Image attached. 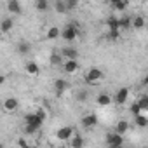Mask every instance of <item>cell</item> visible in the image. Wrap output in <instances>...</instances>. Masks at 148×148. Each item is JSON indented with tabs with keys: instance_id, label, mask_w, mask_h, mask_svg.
<instances>
[{
	"instance_id": "obj_21",
	"label": "cell",
	"mask_w": 148,
	"mask_h": 148,
	"mask_svg": "<svg viewBox=\"0 0 148 148\" xmlns=\"http://www.w3.org/2000/svg\"><path fill=\"white\" fill-rule=\"evenodd\" d=\"M12 28H14V21L11 18H7V19L2 21V33H9Z\"/></svg>"
},
{
	"instance_id": "obj_2",
	"label": "cell",
	"mask_w": 148,
	"mask_h": 148,
	"mask_svg": "<svg viewBox=\"0 0 148 148\" xmlns=\"http://www.w3.org/2000/svg\"><path fill=\"white\" fill-rule=\"evenodd\" d=\"M77 35H79V30H77L75 25H66L61 30V38L66 40V42H73V40L77 38Z\"/></svg>"
},
{
	"instance_id": "obj_35",
	"label": "cell",
	"mask_w": 148,
	"mask_h": 148,
	"mask_svg": "<svg viewBox=\"0 0 148 148\" xmlns=\"http://www.w3.org/2000/svg\"><path fill=\"white\" fill-rule=\"evenodd\" d=\"M108 2H110V4H115V2H119V0H108Z\"/></svg>"
},
{
	"instance_id": "obj_23",
	"label": "cell",
	"mask_w": 148,
	"mask_h": 148,
	"mask_svg": "<svg viewBox=\"0 0 148 148\" xmlns=\"http://www.w3.org/2000/svg\"><path fill=\"white\" fill-rule=\"evenodd\" d=\"M49 61H51V64H63V63H64V61H63V54H61V52H59V54H56V52H54V54H51V59H49Z\"/></svg>"
},
{
	"instance_id": "obj_8",
	"label": "cell",
	"mask_w": 148,
	"mask_h": 148,
	"mask_svg": "<svg viewBox=\"0 0 148 148\" xmlns=\"http://www.w3.org/2000/svg\"><path fill=\"white\" fill-rule=\"evenodd\" d=\"M63 70H64L66 73H70V75H73V73L79 70V63H77V59H66V61L63 63Z\"/></svg>"
},
{
	"instance_id": "obj_17",
	"label": "cell",
	"mask_w": 148,
	"mask_h": 148,
	"mask_svg": "<svg viewBox=\"0 0 148 148\" xmlns=\"http://www.w3.org/2000/svg\"><path fill=\"white\" fill-rule=\"evenodd\" d=\"M30 49H32V44H30V42H26V40L19 42V44H18V47H16V51H18L19 54H26V52H30Z\"/></svg>"
},
{
	"instance_id": "obj_7",
	"label": "cell",
	"mask_w": 148,
	"mask_h": 148,
	"mask_svg": "<svg viewBox=\"0 0 148 148\" xmlns=\"http://www.w3.org/2000/svg\"><path fill=\"white\" fill-rule=\"evenodd\" d=\"M18 106H19V101H18L16 98H7V99H4V110H5L7 113L16 112Z\"/></svg>"
},
{
	"instance_id": "obj_32",
	"label": "cell",
	"mask_w": 148,
	"mask_h": 148,
	"mask_svg": "<svg viewBox=\"0 0 148 148\" xmlns=\"http://www.w3.org/2000/svg\"><path fill=\"white\" fill-rule=\"evenodd\" d=\"M77 99H79V101H86V99H87V92H86V91H80V92L77 94Z\"/></svg>"
},
{
	"instance_id": "obj_28",
	"label": "cell",
	"mask_w": 148,
	"mask_h": 148,
	"mask_svg": "<svg viewBox=\"0 0 148 148\" xmlns=\"http://www.w3.org/2000/svg\"><path fill=\"white\" fill-rule=\"evenodd\" d=\"M138 103H139V106H141L143 110H148V96H139Z\"/></svg>"
},
{
	"instance_id": "obj_1",
	"label": "cell",
	"mask_w": 148,
	"mask_h": 148,
	"mask_svg": "<svg viewBox=\"0 0 148 148\" xmlns=\"http://www.w3.org/2000/svg\"><path fill=\"white\" fill-rule=\"evenodd\" d=\"M42 124H44V120L37 113H28L25 117V132L26 134H35L42 129Z\"/></svg>"
},
{
	"instance_id": "obj_16",
	"label": "cell",
	"mask_w": 148,
	"mask_h": 148,
	"mask_svg": "<svg viewBox=\"0 0 148 148\" xmlns=\"http://www.w3.org/2000/svg\"><path fill=\"white\" fill-rule=\"evenodd\" d=\"M84 138H80V136H77V134H73L71 138H70V146H73V148H79V146H84Z\"/></svg>"
},
{
	"instance_id": "obj_19",
	"label": "cell",
	"mask_w": 148,
	"mask_h": 148,
	"mask_svg": "<svg viewBox=\"0 0 148 148\" xmlns=\"http://www.w3.org/2000/svg\"><path fill=\"white\" fill-rule=\"evenodd\" d=\"M134 122H136L138 127H148V117H145V115H141V113L134 115Z\"/></svg>"
},
{
	"instance_id": "obj_29",
	"label": "cell",
	"mask_w": 148,
	"mask_h": 148,
	"mask_svg": "<svg viewBox=\"0 0 148 148\" xmlns=\"http://www.w3.org/2000/svg\"><path fill=\"white\" fill-rule=\"evenodd\" d=\"M141 112H143V108H141V106H139V103L136 101V103L131 106V113H132V115H138V113H141Z\"/></svg>"
},
{
	"instance_id": "obj_4",
	"label": "cell",
	"mask_w": 148,
	"mask_h": 148,
	"mask_svg": "<svg viewBox=\"0 0 148 148\" xmlns=\"http://www.w3.org/2000/svg\"><path fill=\"white\" fill-rule=\"evenodd\" d=\"M73 134H75V131H73V127H70V125L59 127V129L56 131V138L61 139V141H70V138H71Z\"/></svg>"
},
{
	"instance_id": "obj_25",
	"label": "cell",
	"mask_w": 148,
	"mask_h": 148,
	"mask_svg": "<svg viewBox=\"0 0 148 148\" xmlns=\"http://www.w3.org/2000/svg\"><path fill=\"white\" fill-rule=\"evenodd\" d=\"M108 28H110V30H120L119 19H117V18H110V19H108Z\"/></svg>"
},
{
	"instance_id": "obj_10",
	"label": "cell",
	"mask_w": 148,
	"mask_h": 148,
	"mask_svg": "<svg viewBox=\"0 0 148 148\" xmlns=\"http://www.w3.org/2000/svg\"><path fill=\"white\" fill-rule=\"evenodd\" d=\"M96 103H98V106H110L112 105V96L108 94V92H99L98 96H96Z\"/></svg>"
},
{
	"instance_id": "obj_6",
	"label": "cell",
	"mask_w": 148,
	"mask_h": 148,
	"mask_svg": "<svg viewBox=\"0 0 148 148\" xmlns=\"http://www.w3.org/2000/svg\"><path fill=\"white\" fill-rule=\"evenodd\" d=\"M106 143L110 145V146H122L124 145V138H122V134L120 132H113V134H108L106 136Z\"/></svg>"
},
{
	"instance_id": "obj_13",
	"label": "cell",
	"mask_w": 148,
	"mask_h": 148,
	"mask_svg": "<svg viewBox=\"0 0 148 148\" xmlns=\"http://www.w3.org/2000/svg\"><path fill=\"white\" fill-rule=\"evenodd\" d=\"M7 11L11 14H19L21 12V4H19V0H9L7 2Z\"/></svg>"
},
{
	"instance_id": "obj_9",
	"label": "cell",
	"mask_w": 148,
	"mask_h": 148,
	"mask_svg": "<svg viewBox=\"0 0 148 148\" xmlns=\"http://www.w3.org/2000/svg\"><path fill=\"white\" fill-rule=\"evenodd\" d=\"M54 89H56V94H58V96H61L64 91H68V89H70V84H68L64 79H56V82H54Z\"/></svg>"
},
{
	"instance_id": "obj_11",
	"label": "cell",
	"mask_w": 148,
	"mask_h": 148,
	"mask_svg": "<svg viewBox=\"0 0 148 148\" xmlns=\"http://www.w3.org/2000/svg\"><path fill=\"white\" fill-rule=\"evenodd\" d=\"M127 98H129V89H125V87H122L115 92V103H119V105H124L127 101Z\"/></svg>"
},
{
	"instance_id": "obj_22",
	"label": "cell",
	"mask_w": 148,
	"mask_h": 148,
	"mask_svg": "<svg viewBox=\"0 0 148 148\" xmlns=\"http://www.w3.org/2000/svg\"><path fill=\"white\" fill-rule=\"evenodd\" d=\"M35 7H37V11H40V12L49 11V0H37V2H35Z\"/></svg>"
},
{
	"instance_id": "obj_31",
	"label": "cell",
	"mask_w": 148,
	"mask_h": 148,
	"mask_svg": "<svg viewBox=\"0 0 148 148\" xmlns=\"http://www.w3.org/2000/svg\"><path fill=\"white\" fill-rule=\"evenodd\" d=\"M35 113H37V115H38V117H40V119H42V120L45 122V119H47V112H45L44 108H38V110H37Z\"/></svg>"
},
{
	"instance_id": "obj_27",
	"label": "cell",
	"mask_w": 148,
	"mask_h": 148,
	"mask_svg": "<svg viewBox=\"0 0 148 148\" xmlns=\"http://www.w3.org/2000/svg\"><path fill=\"white\" fill-rule=\"evenodd\" d=\"M56 11L58 12H66L68 11V5H66V2H63V0H58V2H56Z\"/></svg>"
},
{
	"instance_id": "obj_15",
	"label": "cell",
	"mask_w": 148,
	"mask_h": 148,
	"mask_svg": "<svg viewBox=\"0 0 148 148\" xmlns=\"http://www.w3.org/2000/svg\"><path fill=\"white\" fill-rule=\"evenodd\" d=\"M38 71H40V68H38V64L35 61H28L26 63V73L28 75H38Z\"/></svg>"
},
{
	"instance_id": "obj_14",
	"label": "cell",
	"mask_w": 148,
	"mask_h": 148,
	"mask_svg": "<svg viewBox=\"0 0 148 148\" xmlns=\"http://www.w3.org/2000/svg\"><path fill=\"white\" fill-rule=\"evenodd\" d=\"M45 37H47L49 40H56V38H59V37H61V30H59L58 26H51V28L47 30Z\"/></svg>"
},
{
	"instance_id": "obj_34",
	"label": "cell",
	"mask_w": 148,
	"mask_h": 148,
	"mask_svg": "<svg viewBox=\"0 0 148 148\" xmlns=\"http://www.w3.org/2000/svg\"><path fill=\"white\" fill-rule=\"evenodd\" d=\"M143 84H145V86H148V75H146V77L143 79Z\"/></svg>"
},
{
	"instance_id": "obj_26",
	"label": "cell",
	"mask_w": 148,
	"mask_h": 148,
	"mask_svg": "<svg viewBox=\"0 0 148 148\" xmlns=\"http://www.w3.org/2000/svg\"><path fill=\"white\" fill-rule=\"evenodd\" d=\"M112 5L115 7V11H125L127 9V0H119V2H115Z\"/></svg>"
},
{
	"instance_id": "obj_24",
	"label": "cell",
	"mask_w": 148,
	"mask_h": 148,
	"mask_svg": "<svg viewBox=\"0 0 148 148\" xmlns=\"http://www.w3.org/2000/svg\"><path fill=\"white\" fill-rule=\"evenodd\" d=\"M119 23H120V30H127V28L132 26V19L131 18H122V19H119Z\"/></svg>"
},
{
	"instance_id": "obj_5",
	"label": "cell",
	"mask_w": 148,
	"mask_h": 148,
	"mask_svg": "<svg viewBox=\"0 0 148 148\" xmlns=\"http://www.w3.org/2000/svg\"><path fill=\"white\" fill-rule=\"evenodd\" d=\"M80 124H82L86 129H92L94 125H98V117H96L94 113H87V115H84V117H82Z\"/></svg>"
},
{
	"instance_id": "obj_3",
	"label": "cell",
	"mask_w": 148,
	"mask_h": 148,
	"mask_svg": "<svg viewBox=\"0 0 148 148\" xmlns=\"http://www.w3.org/2000/svg\"><path fill=\"white\" fill-rule=\"evenodd\" d=\"M103 79V71L99 70V68H89L87 71H86V82L87 84H98L99 80Z\"/></svg>"
},
{
	"instance_id": "obj_30",
	"label": "cell",
	"mask_w": 148,
	"mask_h": 148,
	"mask_svg": "<svg viewBox=\"0 0 148 148\" xmlns=\"http://www.w3.org/2000/svg\"><path fill=\"white\" fill-rule=\"evenodd\" d=\"M108 37H110L112 40H117V38L120 37V30H110V33H108Z\"/></svg>"
},
{
	"instance_id": "obj_12",
	"label": "cell",
	"mask_w": 148,
	"mask_h": 148,
	"mask_svg": "<svg viewBox=\"0 0 148 148\" xmlns=\"http://www.w3.org/2000/svg\"><path fill=\"white\" fill-rule=\"evenodd\" d=\"M61 54H63L64 59H77V56H79L77 49H73V47H64V49H61Z\"/></svg>"
},
{
	"instance_id": "obj_18",
	"label": "cell",
	"mask_w": 148,
	"mask_h": 148,
	"mask_svg": "<svg viewBox=\"0 0 148 148\" xmlns=\"http://www.w3.org/2000/svg\"><path fill=\"white\" fill-rule=\"evenodd\" d=\"M115 131L120 132V134H125V132L129 131V122H127V120H119L117 125H115Z\"/></svg>"
},
{
	"instance_id": "obj_20",
	"label": "cell",
	"mask_w": 148,
	"mask_h": 148,
	"mask_svg": "<svg viewBox=\"0 0 148 148\" xmlns=\"http://www.w3.org/2000/svg\"><path fill=\"white\" fill-rule=\"evenodd\" d=\"M145 25H146V21H145L143 16H136V18H132V28L141 30V28H145Z\"/></svg>"
},
{
	"instance_id": "obj_33",
	"label": "cell",
	"mask_w": 148,
	"mask_h": 148,
	"mask_svg": "<svg viewBox=\"0 0 148 148\" xmlns=\"http://www.w3.org/2000/svg\"><path fill=\"white\" fill-rule=\"evenodd\" d=\"M18 145H19V146H28V143H26L25 139H19V141H18Z\"/></svg>"
}]
</instances>
